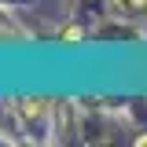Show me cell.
I'll list each match as a JSON object with an SVG mask.
<instances>
[{
    "mask_svg": "<svg viewBox=\"0 0 147 147\" xmlns=\"http://www.w3.org/2000/svg\"><path fill=\"white\" fill-rule=\"evenodd\" d=\"M110 7H114V11H121L125 18H140V15H147V0H110Z\"/></svg>",
    "mask_w": 147,
    "mask_h": 147,
    "instance_id": "6da1fadb",
    "label": "cell"
},
{
    "mask_svg": "<svg viewBox=\"0 0 147 147\" xmlns=\"http://www.w3.org/2000/svg\"><path fill=\"white\" fill-rule=\"evenodd\" d=\"M136 144H140V147H147V136H136Z\"/></svg>",
    "mask_w": 147,
    "mask_h": 147,
    "instance_id": "3957f363",
    "label": "cell"
},
{
    "mask_svg": "<svg viewBox=\"0 0 147 147\" xmlns=\"http://www.w3.org/2000/svg\"><path fill=\"white\" fill-rule=\"evenodd\" d=\"M59 40H63V44H81V40H85V26H77V22H66V26L59 30Z\"/></svg>",
    "mask_w": 147,
    "mask_h": 147,
    "instance_id": "7a4b0ae2",
    "label": "cell"
}]
</instances>
